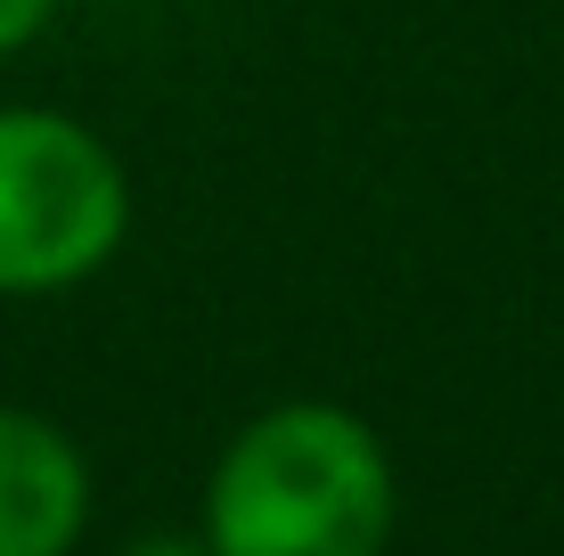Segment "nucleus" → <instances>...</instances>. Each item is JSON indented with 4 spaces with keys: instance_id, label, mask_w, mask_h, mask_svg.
Instances as JSON below:
<instances>
[{
    "instance_id": "1",
    "label": "nucleus",
    "mask_w": 564,
    "mask_h": 556,
    "mask_svg": "<svg viewBox=\"0 0 564 556\" xmlns=\"http://www.w3.org/2000/svg\"><path fill=\"white\" fill-rule=\"evenodd\" d=\"M401 475L344 401H270L205 467L197 532L213 556H384Z\"/></svg>"
},
{
    "instance_id": "2",
    "label": "nucleus",
    "mask_w": 564,
    "mask_h": 556,
    "mask_svg": "<svg viewBox=\"0 0 564 556\" xmlns=\"http://www.w3.org/2000/svg\"><path fill=\"white\" fill-rule=\"evenodd\" d=\"M131 238V172L66 107H0V295L90 286Z\"/></svg>"
},
{
    "instance_id": "3",
    "label": "nucleus",
    "mask_w": 564,
    "mask_h": 556,
    "mask_svg": "<svg viewBox=\"0 0 564 556\" xmlns=\"http://www.w3.org/2000/svg\"><path fill=\"white\" fill-rule=\"evenodd\" d=\"M90 532V458L57 417L0 401V556H74Z\"/></svg>"
},
{
    "instance_id": "4",
    "label": "nucleus",
    "mask_w": 564,
    "mask_h": 556,
    "mask_svg": "<svg viewBox=\"0 0 564 556\" xmlns=\"http://www.w3.org/2000/svg\"><path fill=\"white\" fill-rule=\"evenodd\" d=\"M57 9H66V0H0V57H17L25 42H42Z\"/></svg>"
},
{
    "instance_id": "5",
    "label": "nucleus",
    "mask_w": 564,
    "mask_h": 556,
    "mask_svg": "<svg viewBox=\"0 0 564 556\" xmlns=\"http://www.w3.org/2000/svg\"><path fill=\"white\" fill-rule=\"evenodd\" d=\"M115 556H213L205 532H140V541H123Z\"/></svg>"
}]
</instances>
